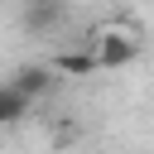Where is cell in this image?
Returning a JSON list of instances; mask_svg holds the SVG:
<instances>
[{"mask_svg":"<svg viewBox=\"0 0 154 154\" xmlns=\"http://www.w3.org/2000/svg\"><path fill=\"white\" fill-rule=\"evenodd\" d=\"M91 53H96L101 72H116V67H130V63L140 58V43H135L130 29H101V34L91 38Z\"/></svg>","mask_w":154,"mask_h":154,"instance_id":"1","label":"cell"},{"mask_svg":"<svg viewBox=\"0 0 154 154\" xmlns=\"http://www.w3.org/2000/svg\"><path fill=\"white\" fill-rule=\"evenodd\" d=\"M53 72H63V77H91V72H101V63H96L91 48H67V53L53 58Z\"/></svg>","mask_w":154,"mask_h":154,"instance_id":"2","label":"cell"},{"mask_svg":"<svg viewBox=\"0 0 154 154\" xmlns=\"http://www.w3.org/2000/svg\"><path fill=\"white\" fill-rule=\"evenodd\" d=\"M10 82H14V87H19L24 96H34V101H38V96H43V91L53 87V67H43V63H24V67H19V72H14Z\"/></svg>","mask_w":154,"mask_h":154,"instance_id":"3","label":"cell"},{"mask_svg":"<svg viewBox=\"0 0 154 154\" xmlns=\"http://www.w3.org/2000/svg\"><path fill=\"white\" fill-rule=\"evenodd\" d=\"M29 111H34V96H24L14 82H5L0 87V125H19Z\"/></svg>","mask_w":154,"mask_h":154,"instance_id":"4","label":"cell"},{"mask_svg":"<svg viewBox=\"0 0 154 154\" xmlns=\"http://www.w3.org/2000/svg\"><path fill=\"white\" fill-rule=\"evenodd\" d=\"M63 19V0H29L24 5V24L29 29H53Z\"/></svg>","mask_w":154,"mask_h":154,"instance_id":"5","label":"cell"}]
</instances>
